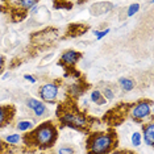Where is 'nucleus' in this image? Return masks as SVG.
I'll use <instances>...</instances> for the list:
<instances>
[{"label": "nucleus", "mask_w": 154, "mask_h": 154, "mask_svg": "<svg viewBox=\"0 0 154 154\" xmlns=\"http://www.w3.org/2000/svg\"><path fill=\"white\" fill-rule=\"evenodd\" d=\"M54 122L61 129L70 128L76 132L90 134L92 128L99 122V119L88 115L86 111H82L78 106V101L66 95L65 99L58 103Z\"/></svg>", "instance_id": "f257e3e1"}, {"label": "nucleus", "mask_w": 154, "mask_h": 154, "mask_svg": "<svg viewBox=\"0 0 154 154\" xmlns=\"http://www.w3.org/2000/svg\"><path fill=\"white\" fill-rule=\"evenodd\" d=\"M58 140V127L54 120L41 122L36 128L25 132L21 136L23 153H36L53 149Z\"/></svg>", "instance_id": "f03ea898"}, {"label": "nucleus", "mask_w": 154, "mask_h": 154, "mask_svg": "<svg viewBox=\"0 0 154 154\" xmlns=\"http://www.w3.org/2000/svg\"><path fill=\"white\" fill-rule=\"evenodd\" d=\"M119 146V137L115 128L91 132L86 140V154H109Z\"/></svg>", "instance_id": "7ed1b4c3"}, {"label": "nucleus", "mask_w": 154, "mask_h": 154, "mask_svg": "<svg viewBox=\"0 0 154 154\" xmlns=\"http://www.w3.org/2000/svg\"><path fill=\"white\" fill-rule=\"evenodd\" d=\"M59 29L55 26H46L41 30L30 33L29 36V49L32 51H44L49 50L58 42Z\"/></svg>", "instance_id": "20e7f679"}, {"label": "nucleus", "mask_w": 154, "mask_h": 154, "mask_svg": "<svg viewBox=\"0 0 154 154\" xmlns=\"http://www.w3.org/2000/svg\"><path fill=\"white\" fill-rule=\"evenodd\" d=\"M37 4L33 0H5L0 3V12L8 16L12 23H21Z\"/></svg>", "instance_id": "39448f33"}, {"label": "nucleus", "mask_w": 154, "mask_h": 154, "mask_svg": "<svg viewBox=\"0 0 154 154\" xmlns=\"http://www.w3.org/2000/svg\"><path fill=\"white\" fill-rule=\"evenodd\" d=\"M133 107V103H119L113 108L108 109L101 121L108 125V128H116L129 119V113Z\"/></svg>", "instance_id": "423d86ee"}, {"label": "nucleus", "mask_w": 154, "mask_h": 154, "mask_svg": "<svg viewBox=\"0 0 154 154\" xmlns=\"http://www.w3.org/2000/svg\"><path fill=\"white\" fill-rule=\"evenodd\" d=\"M83 57L82 51L74 50V49H67L63 53L61 54L57 65L61 66L65 71V76H72V78L78 79L80 75V72L76 70V65H78L79 59Z\"/></svg>", "instance_id": "0eeeda50"}, {"label": "nucleus", "mask_w": 154, "mask_h": 154, "mask_svg": "<svg viewBox=\"0 0 154 154\" xmlns=\"http://www.w3.org/2000/svg\"><path fill=\"white\" fill-rule=\"evenodd\" d=\"M153 100L152 99H140L133 103V107L129 113V119L133 120L136 124H143L146 120H153L152 116Z\"/></svg>", "instance_id": "6e6552de"}, {"label": "nucleus", "mask_w": 154, "mask_h": 154, "mask_svg": "<svg viewBox=\"0 0 154 154\" xmlns=\"http://www.w3.org/2000/svg\"><path fill=\"white\" fill-rule=\"evenodd\" d=\"M62 83H63V79L57 78L53 79L51 82H48L42 85L38 88V95H40V99L44 101V103L48 104H57L58 103V92L59 88H61Z\"/></svg>", "instance_id": "1a4fd4ad"}, {"label": "nucleus", "mask_w": 154, "mask_h": 154, "mask_svg": "<svg viewBox=\"0 0 154 154\" xmlns=\"http://www.w3.org/2000/svg\"><path fill=\"white\" fill-rule=\"evenodd\" d=\"M90 30L88 24H83V23H72L67 25V28L65 29V33L59 37V40H67V38H76L83 36L85 33H87Z\"/></svg>", "instance_id": "9d476101"}, {"label": "nucleus", "mask_w": 154, "mask_h": 154, "mask_svg": "<svg viewBox=\"0 0 154 154\" xmlns=\"http://www.w3.org/2000/svg\"><path fill=\"white\" fill-rule=\"evenodd\" d=\"M16 107L13 104H3L0 106V129L11 125L16 117Z\"/></svg>", "instance_id": "9b49d317"}, {"label": "nucleus", "mask_w": 154, "mask_h": 154, "mask_svg": "<svg viewBox=\"0 0 154 154\" xmlns=\"http://www.w3.org/2000/svg\"><path fill=\"white\" fill-rule=\"evenodd\" d=\"M88 85H87V82L85 79H83V76H79L78 80L74 83V85L70 86V88L67 90V92H66V95L72 97V99H78L79 96H82L83 94L86 92L87 90H88Z\"/></svg>", "instance_id": "f8f14e48"}, {"label": "nucleus", "mask_w": 154, "mask_h": 154, "mask_svg": "<svg viewBox=\"0 0 154 154\" xmlns=\"http://www.w3.org/2000/svg\"><path fill=\"white\" fill-rule=\"evenodd\" d=\"M142 127V138L148 146H154V122L150 120L149 122L141 124Z\"/></svg>", "instance_id": "ddd939ff"}, {"label": "nucleus", "mask_w": 154, "mask_h": 154, "mask_svg": "<svg viewBox=\"0 0 154 154\" xmlns=\"http://www.w3.org/2000/svg\"><path fill=\"white\" fill-rule=\"evenodd\" d=\"M26 106L29 108H32L34 111V113H36V116H44L45 113H46V106L42 103V101L37 100V99H29L26 103Z\"/></svg>", "instance_id": "4468645a"}, {"label": "nucleus", "mask_w": 154, "mask_h": 154, "mask_svg": "<svg viewBox=\"0 0 154 154\" xmlns=\"http://www.w3.org/2000/svg\"><path fill=\"white\" fill-rule=\"evenodd\" d=\"M20 150L16 145H11L5 140L0 138V154H17Z\"/></svg>", "instance_id": "2eb2a0df"}, {"label": "nucleus", "mask_w": 154, "mask_h": 154, "mask_svg": "<svg viewBox=\"0 0 154 154\" xmlns=\"http://www.w3.org/2000/svg\"><path fill=\"white\" fill-rule=\"evenodd\" d=\"M119 85H120V87L124 91H132L134 88L136 83H134V80H132L131 78H120L119 79Z\"/></svg>", "instance_id": "dca6fc26"}, {"label": "nucleus", "mask_w": 154, "mask_h": 154, "mask_svg": "<svg viewBox=\"0 0 154 154\" xmlns=\"http://www.w3.org/2000/svg\"><path fill=\"white\" fill-rule=\"evenodd\" d=\"M91 100H92V103L97 104V106H103V104H106V101H107L106 99H104V96L101 95V92L97 91V90L91 92Z\"/></svg>", "instance_id": "f3484780"}, {"label": "nucleus", "mask_w": 154, "mask_h": 154, "mask_svg": "<svg viewBox=\"0 0 154 154\" xmlns=\"http://www.w3.org/2000/svg\"><path fill=\"white\" fill-rule=\"evenodd\" d=\"M72 3L71 2H54L53 7L54 9H66V11H70L72 8Z\"/></svg>", "instance_id": "a211bd4d"}, {"label": "nucleus", "mask_w": 154, "mask_h": 154, "mask_svg": "<svg viewBox=\"0 0 154 154\" xmlns=\"http://www.w3.org/2000/svg\"><path fill=\"white\" fill-rule=\"evenodd\" d=\"M33 121H29V120H25V121H19L17 122V129L19 131H24V132H28L30 129H33Z\"/></svg>", "instance_id": "6ab92c4d"}, {"label": "nucleus", "mask_w": 154, "mask_h": 154, "mask_svg": "<svg viewBox=\"0 0 154 154\" xmlns=\"http://www.w3.org/2000/svg\"><path fill=\"white\" fill-rule=\"evenodd\" d=\"M5 141L8 143H11V145H17V143L21 141V137L19 134H11V136H7Z\"/></svg>", "instance_id": "aec40b11"}, {"label": "nucleus", "mask_w": 154, "mask_h": 154, "mask_svg": "<svg viewBox=\"0 0 154 154\" xmlns=\"http://www.w3.org/2000/svg\"><path fill=\"white\" fill-rule=\"evenodd\" d=\"M58 154H75V149L72 148V146L65 145L58 149Z\"/></svg>", "instance_id": "412c9836"}, {"label": "nucleus", "mask_w": 154, "mask_h": 154, "mask_svg": "<svg viewBox=\"0 0 154 154\" xmlns=\"http://www.w3.org/2000/svg\"><path fill=\"white\" fill-rule=\"evenodd\" d=\"M101 95L104 96V99L106 100H112L115 97V94L113 91H112L111 88H108V87H106V88L103 90V92H101Z\"/></svg>", "instance_id": "4be33fe9"}, {"label": "nucleus", "mask_w": 154, "mask_h": 154, "mask_svg": "<svg viewBox=\"0 0 154 154\" xmlns=\"http://www.w3.org/2000/svg\"><path fill=\"white\" fill-rule=\"evenodd\" d=\"M132 142H133V145L134 146H140V143H141V134L140 133H133V136H132Z\"/></svg>", "instance_id": "5701e85b"}, {"label": "nucleus", "mask_w": 154, "mask_h": 154, "mask_svg": "<svg viewBox=\"0 0 154 154\" xmlns=\"http://www.w3.org/2000/svg\"><path fill=\"white\" fill-rule=\"evenodd\" d=\"M5 65H7V59L5 57L3 54H0V75L4 72V70H5Z\"/></svg>", "instance_id": "b1692460"}, {"label": "nucleus", "mask_w": 154, "mask_h": 154, "mask_svg": "<svg viewBox=\"0 0 154 154\" xmlns=\"http://www.w3.org/2000/svg\"><path fill=\"white\" fill-rule=\"evenodd\" d=\"M138 8H140V5L138 4H133L131 5V8H129V12H128V16H132L133 13H136L138 11Z\"/></svg>", "instance_id": "393cba45"}, {"label": "nucleus", "mask_w": 154, "mask_h": 154, "mask_svg": "<svg viewBox=\"0 0 154 154\" xmlns=\"http://www.w3.org/2000/svg\"><path fill=\"white\" fill-rule=\"evenodd\" d=\"M108 32H109V29H106L104 32H99V30H95V34H96V37H97V40H100L101 37H104L106 34H108Z\"/></svg>", "instance_id": "a878e982"}, {"label": "nucleus", "mask_w": 154, "mask_h": 154, "mask_svg": "<svg viewBox=\"0 0 154 154\" xmlns=\"http://www.w3.org/2000/svg\"><path fill=\"white\" fill-rule=\"evenodd\" d=\"M112 154H136V153L131 152V150H117V152H113Z\"/></svg>", "instance_id": "bb28decb"}, {"label": "nucleus", "mask_w": 154, "mask_h": 154, "mask_svg": "<svg viewBox=\"0 0 154 154\" xmlns=\"http://www.w3.org/2000/svg\"><path fill=\"white\" fill-rule=\"evenodd\" d=\"M24 78H25L26 80H30L32 83H36V79H34L33 76H30V75H24Z\"/></svg>", "instance_id": "cd10ccee"}]
</instances>
